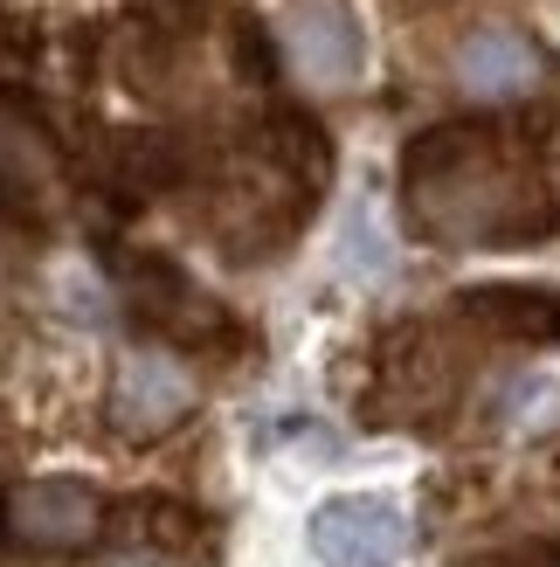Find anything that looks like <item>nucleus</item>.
<instances>
[{"instance_id":"nucleus-9","label":"nucleus","mask_w":560,"mask_h":567,"mask_svg":"<svg viewBox=\"0 0 560 567\" xmlns=\"http://www.w3.org/2000/svg\"><path fill=\"white\" fill-rule=\"evenodd\" d=\"M457 70H464V91H478V97H519L540 83V49L519 28H478L464 42Z\"/></svg>"},{"instance_id":"nucleus-1","label":"nucleus","mask_w":560,"mask_h":567,"mask_svg":"<svg viewBox=\"0 0 560 567\" xmlns=\"http://www.w3.org/2000/svg\"><path fill=\"white\" fill-rule=\"evenodd\" d=\"M402 215L436 249H526L553 236L540 138L519 118H450L408 138Z\"/></svg>"},{"instance_id":"nucleus-6","label":"nucleus","mask_w":560,"mask_h":567,"mask_svg":"<svg viewBox=\"0 0 560 567\" xmlns=\"http://www.w3.org/2000/svg\"><path fill=\"white\" fill-rule=\"evenodd\" d=\"M111 422H118L125 436H166L174 422H187L194 409V381H187V367L174 353H125L118 360V374H111Z\"/></svg>"},{"instance_id":"nucleus-7","label":"nucleus","mask_w":560,"mask_h":567,"mask_svg":"<svg viewBox=\"0 0 560 567\" xmlns=\"http://www.w3.org/2000/svg\"><path fill=\"white\" fill-rule=\"evenodd\" d=\"M457 319L506 347H560V291L547 284H478L457 291Z\"/></svg>"},{"instance_id":"nucleus-10","label":"nucleus","mask_w":560,"mask_h":567,"mask_svg":"<svg viewBox=\"0 0 560 567\" xmlns=\"http://www.w3.org/2000/svg\"><path fill=\"white\" fill-rule=\"evenodd\" d=\"M519 567H560V547H540V554H519Z\"/></svg>"},{"instance_id":"nucleus-4","label":"nucleus","mask_w":560,"mask_h":567,"mask_svg":"<svg viewBox=\"0 0 560 567\" xmlns=\"http://www.w3.org/2000/svg\"><path fill=\"white\" fill-rule=\"evenodd\" d=\"M125 505H111L83 477H28L0 498V533L28 554H83L104 533H118Z\"/></svg>"},{"instance_id":"nucleus-2","label":"nucleus","mask_w":560,"mask_h":567,"mask_svg":"<svg viewBox=\"0 0 560 567\" xmlns=\"http://www.w3.org/2000/svg\"><path fill=\"white\" fill-rule=\"evenodd\" d=\"M111 277H118L132 326L159 339V347L208 353V360H236L249 347V326L221 298H208L194 284V270L180 257H166V249H111Z\"/></svg>"},{"instance_id":"nucleus-8","label":"nucleus","mask_w":560,"mask_h":567,"mask_svg":"<svg viewBox=\"0 0 560 567\" xmlns=\"http://www.w3.org/2000/svg\"><path fill=\"white\" fill-rule=\"evenodd\" d=\"M291 63L312 83H353L360 76V21L346 14V0H298V14L284 28Z\"/></svg>"},{"instance_id":"nucleus-3","label":"nucleus","mask_w":560,"mask_h":567,"mask_svg":"<svg viewBox=\"0 0 560 567\" xmlns=\"http://www.w3.org/2000/svg\"><path fill=\"white\" fill-rule=\"evenodd\" d=\"M70 202V159L49 118L14 83H0V221L14 236H49Z\"/></svg>"},{"instance_id":"nucleus-5","label":"nucleus","mask_w":560,"mask_h":567,"mask_svg":"<svg viewBox=\"0 0 560 567\" xmlns=\"http://www.w3.org/2000/svg\"><path fill=\"white\" fill-rule=\"evenodd\" d=\"M312 547L325 567H395L408 554V519L395 498L346 492L312 513Z\"/></svg>"}]
</instances>
